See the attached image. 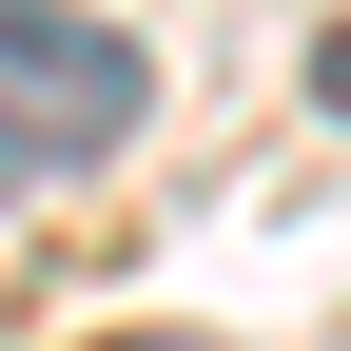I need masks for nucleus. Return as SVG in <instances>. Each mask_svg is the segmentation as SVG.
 <instances>
[{
    "label": "nucleus",
    "mask_w": 351,
    "mask_h": 351,
    "mask_svg": "<svg viewBox=\"0 0 351 351\" xmlns=\"http://www.w3.org/2000/svg\"><path fill=\"white\" fill-rule=\"evenodd\" d=\"M156 117V59L78 0H0V195H78L117 137Z\"/></svg>",
    "instance_id": "1"
},
{
    "label": "nucleus",
    "mask_w": 351,
    "mask_h": 351,
    "mask_svg": "<svg viewBox=\"0 0 351 351\" xmlns=\"http://www.w3.org/2000/svg\"><path fill=\"white\" fill-rule=\"evenodd\" d=\"M313 98H332V117H351V20H332V39H313Z\"/></svg>",
    "instance_id": "2"
}]
</instances>
